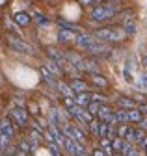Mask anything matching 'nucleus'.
<instances>
[{
	"label": "nucleus",
	"instance_id": "c756f323",
	"mask_svg": "<svg viewBox=\"0 0 147 156\" xmlns=\"http://www.w3.org/2000/svg\"><path fill=\"white\" fill-rule=\"evenodd\" d=\"M60 26H62V28H67V30H73V32H78V28H77L75 24H71V23H67V21H62V19H60Z\"/></svg>",
	"mask_w": 147,
	"mask_h": 156
},
{
	"label": "nucleus",
	"instance_id": "5701e85b",
	"mask_svg": "<svg viewBox=\"0 0 147 156\" xmlns=\"http://www.w3.org/2000/svg\"><path fill=\"white\" fill-rule=\"evenodd\" d=\"M99 119H91L89 123H88V128H89V132H91V136H97L99 138Z\"/></svg>",
	"mask_w": 147,
	"mask_h": 156
},
{
	"label": "nucleus",
	"instance_id": "c85d7f7f",
	"mask_svg": "<svg viewBox=\"0 0 147 156\" xmlns=\"http://www.w3.org/2000/svg\"><path fill=\"white\" fill-rule=\"evenodd\" d=\"M89 95H91V101H95V102H101V104L106 102V97H102L101 93H89Z\"/></svg>",
	"mask_w": 147,
	"mask_h": 156
},
{
	"label": "nucleus",
	"instance_id": "aec40b11",
	"mask_svg": "<svg viewBox=\"0 0 147 156\" xmlns=\"http://www.w3.org/2000/svg\"><path fill=\"white\" fill-rule=\"evenodd\" d=\"M127 113H128V123H140V121H142V117H143V113H142L138 108L127 110Z\"/></svg>",
	"mask_w": 147,
	"mask_h": 156
},
{
	"label": "nucleus",
	"instance_id": "4468645a",
	"mask_svg": "<svg viewBox=\"0 0 147 156\" xmlns=\"http://www.w3.org/2000/svg\"><path fill=\"white\" fill-rule=\"evenodd\" d=\"M117 104H119V108H123V110H132V108L138 106V102L132 99V97H119V99H117Z\"/></svg>",
	"mask_w": 147,
	"mask_h": 156
},
{
	"label": "nucleus",
	"instance_id": "a878e982",
	"mask_svg": "<svg viewBox=\"0 0 147 156\" xmlns=\"http://www.w3.org/2000/svg\"><path fill=\"white\" fill-rule=\"evenodd\" d=\"M110 141H112L110 145H112V149H114L116 152H119V151H121V147H123V138H119V136H116V138H112Z\"/></svg>",
	"mask_w": 147,
	"mask_h": 156
},
{
	"label": "nucleus",
	"instance_id": "f257e3e1",
	"mask_svg": "<svg viewBox=\"0 0 147 156\" xmlns=\"http://www.w3.org/2000/svg\"><path fill=\"white\" fill-rule=\"evenodd\" d=\"M75 43L84 48L86 52H89L91 56H112V47H110V43H104L101 41V39L93 37V35H86V34H80L75 37Z\"/></svg>",
	"mask_w": 147,
	"mask_h": 156
},
{
	"label": "nucleus",
	"instance_id": "0eeeda50",
	"mask_svg": "<svg viewBox=\"0 0 147 156\" xmlns=\"http://www.w3.org/2000/svg\"><path fill=\"white\" fill-rule=\"evenodd\" d=\"M47 56L50 58V62H54L58 67H62V71H63V73H65V67H71V65L67 63V60H65L63 52H60V50H56V48L48 47V48H47Z\"/></svg>",
	"mask_w": 147,
	"mask_h": 156
},
{
	"label": "nucleus",
	"instance_id": "393cba45",
	"mask_svg": "<svg viewBox=\"0 0 147 156\" xmlns=\"http://www.w3.org/2000/svg\"><path fill=\"white\" fill-rule=\"evenodd\" d=\"M99 106H101V102H95V101H91V102L86 106V110H88V113H89L91 117H95V115H97V112H99Z\"/></svg>",
	"mask_w": 147,
	"mask_h": 156
},
{
	"label": "nucleus",
	"instance_id": "7ed1b4c3",
	"mask_svg": "<svg viewBox=\"0 0 147 156\" xmlns=\"http://www.w3.org/2000/svg\"><path fill=\"white\" fill-rule=\"evenodd\" d=\"M93 37L101 39V41H104V43H121L128 35L123 30V26H104V28L95 30Z\"/></svg>",
	"mask_w": 147,
	"mask_h": 156
},
{
	"label": "nucleus",
	"instance_id": "c9c22d12",
	"mask_svg": "<svg viewBox=\"0 0 147 156\" xmlns=\"http://www.w3.org/2000/svg\"><path fill=\"white\" fill-rule=\"evenodd\" d=\"M80 156H91V154H88V152H86V151H84V152H82V154H80Z\"/></svg>",
	"mask_w": 147,
	"mask_h": 156
},
{
	"label": "nucleus",
	"instance_id": "6e6552de",
	"mask_svg": "<svg viewBox=\"0 0 147 156\" xmlns=\"http://www.w3.org/2000/svg\"><path fill=\"white\" fill-rule=\"evenodd\" d=\"M11 119L19 125V126H28V115H26V112L23 110V108H15L13 112H11Z\"/></svg>",
	"mask_w": 147,
	"mask_h": 156
},
{
	"label": "nucleus",
	"instance_id": "f03ea898",
	"mask_svg": "<svg viewBox=\"0 0 147 156\" xmlns=\"http://www.w3.org/2000/svg\"><path fill=\"white\" fill-rule=\"evenodd\" d=\"M121 11V6L116 2H110V4H95V8L91 9V19L95 23H106L110 19H116Z\"/></svg>",
	"mask_w": 147,
	"mask_h": 156
},
{
	"label": "nucleus",
	"instance_id": "72a5a7b5",
	"mask_svg": "<svg viewBox=\"0 0 147 156\" xmlns=\"http://www.w3.org/2000/svg\"><path fill=\"white\" fill-rule=\"evenodd\" d=\"M136 108H138V110H140L142 113H147V104H145V102H142V104H138Z\"/></svg>",
	"mask_w": 147,
	"mask_h": 156
},
{
	"label": "nucleus",
	"instance_id": "a211bd4d",
	"mask_svg": "<svg viewBox=\"0 0 147 156\" xmlns=\"http://www.w3.org/2000/svg\"><path fill=\"white\" fill-rule=\"evenodd\" d=\"M56 89H58L63 97H71V99H75V91L71 89L69 84H65V82H56Z\"/></svg>",
	"mask_w": 147,
	"mask_h": 156
},
{
	"label": "nucleus",
	"instance_id": "6ab92c4d",
	"mask_svg": "<svg viewBox=\"0 0 147 156\" xmlns=\"http://www.w3.org/2000/svg\"><path fill=\"white\" fill-rule=\"evenodd\" d=\"M15 23L19 24V26H28L32 23V17L24 11H19V13H15Z\"/></svg>",
	"mask_w": 147,
	"mask_h": 156
},
{
	"label": "nucleus",
	"instance_id": "9d476101",
	"mask_svg": "<svg viewBox=\"0 0 147 156\" xmlns=\"http://www.w3.org/2000/svg\"><path fill=\"white\" fill-rule=\"evenodd\" d=\"M48 121L52 125H56V126H62L65 121H63V117H62V112L56 108V106H52L50 108V113H48Z\"/></svg>",
	"mask_w": 147,
	"mask_h": 156
},
{
	"label": "nucleus",
	"instance_id": "39448f33",
	"mask_svg": "<svg viewBox=\"0 0 147 156\" xmlns=\"http://www.w3.org/2000/svg\"><path fill=\"white\" fill-rule=\"evenodd\" d=\"M63 56H65L67 63L75 69V71H80V73L84 71V60H86V58H82L80 52H77V50H65Z\"/></svg>",
	"mask_w": 147,
	"mask_h": 156
},
{
	"label": "nucleus",
	"instance_id": "bb28decb",
	"mask_svg": "<svg viewBox=\"0 0 147 156\" xmlns=\"http://www.w3.org/2000/svg\"><path fill=\"white\" fill-rule=\"evenodd\" d=\"M35 21H38V24H39V26H43V28L50 24V21H48L45 15H41V13H35Z\"/></svg>",
	"mask_w": 147,
	"mask_h": 156
},
{
	"label": "nucleus",
	"instance_id": "423d86ee",
	"mask_svg": "<svg viewBox=\"0 0 147 156\" xmlns=\"http://www.w3.org/2000/svg\"><path fill=\"white\" fill-rule=\"evenodd\" d=\"M95 117H97L99 121L108 123V125H117V123H116V117H114V110L110 108L106 102L99 106V112H97V115H95Z\"/></svg>",
	"mask_w": 147,
	"mask_h": 156
},
{
	"label": "nucleus",
	"instance_id": "e433bc0d",
	"mask_svg": "<svg viewBox=\"0 0 147 156\" xmlns=\"http://www.w3.org/2000/svg\"><path fill=\"white\" fill-rule=\"evenodd\" d=\"M145 151H147V145H145Z\"/></svg>",
	"mask_w": 147,
	"mask_h": 156
},
{
	"label": "nucleus",
	"instance_id": "dca6fc26",
	"mask_svg": "<svg viewBox=\"0 0 147 156\" xmlns=\"http://www.w3.org/2000/svg\"><path fill=\"white\" fill-rule=\"evenodd\" d=\"M91 80H93V86H95V87H101V89H106V87L110 86V84H108V78L102 76V74H99V73L91 74Z\"/></svg>",
	"mask_w": 147,
	"mask_h": 156
},
{
	"label": "nucleus",
	"instance_id": "2f4dec72",
	"mask_svg": "<svg viewBox=\"0 0 147 156\" xmlns=\"http://www.w3.org/2000/svg\"><path fill=\"white\" fill-rule=\"evenodd\" d=\"M91 156H106V152H104L101 147H95V149H93V152H91Z\"/></svg>",
	"mask_w": 147,
	"mask_h": 156
},
{
	"label": "nucleus",
	"instance_id": "20e7f679",
	"mask_svg": "<svg viewBox=\"0 0 147 156\" xmlns=\"http://www.w3.org/2000/svg\"><path fill=\"white\" fill-rule=\"evenodd\" d=\"M6 41H8V45H9L15 52H19V54H26V56L34 54V47H32V45H28L26 41H23L21 37L13 35V34H9V35L6 37Z\"/></svg>",
	"mask_w": 147,
	"mask_h": 156
},
{
	"label": "nucleus",
	"instance_id": "f704fd0d",
	"mask_svg": "<svg viewBox=\"0 0 147 156\" xmlns=\"http://www.w3.org/2000/svg\"><path fill=\"white\" fill-rule=\"evenodd\" d=\"M108 2H116V4H119V2H121V0H108Z\"/></svg>",
	"mask_w": 147,
	"mask_h": 156
},
{
	"label": "nucleus",
	"instance_id": "7c9ffc66",
	"mask_svg": "<svg viewBox=\"0 0 147 156\" xmlns=\"http://www.w3.org/2000/svg\"><path fill=\"white\" fill-rule=\"evenodd\" d=\"M136 84H138V87H142V89H147V73L140 76V80H138Z\"/></svg>",
	"mask_w": 147,
	"mask_h": 156
},
{
	"label": "nucleus",
	"instance_id": "1a4fd4ad",
	"mask_svg": "<svg viewBox=\"0 0 147 156\" xmlns=\"http://www.w3.org/2000/svg\"><path fill=\"white\" fill-rule=\"evenodd\" d=\"M75 37H77V32H73V30H67V28H62L58 32V41L67 45V43H73L75 41Z\"/></svg>",
	"mask_w": 147,
	"mask_h": 156
},
{
	"label": "nucleus",
	"instance_id": "cd10ccee",
	"mask_svg": "<svg viewBox=\"0 0 147 156\" xmlns=\"http://www.w3.org/2000/svg\"><path fill=\"white\" fill-rule=\"evenodd\" d=\"M108 128H110V125H108V123H104V121H101V123H99V138H106Z\"/></svg>",
	"mask_w": 147,
	"mask_h": 156
},
{
	"label": "nucleus",
	"instance_id": "473e14b6",
	"mask_svg": "<svg viewBox=\"0 0 147 156\" xmlns=\"http://www.w3.org/2000/svg\"><path fill=\"white\" fill-rule=\"evenodd\" d=\"M125 156H142V154H140V151H138V149H136V147H132V149H131V151H128V152H127V154H125Z\"/></svg>",
	"mask_w": 147,
	"mask_h": 156
},
{
	"label": "nucleus",
	"instance_id": "b1692460",
	"mask_svg": "<svg viewBox=\"0 0 147 156\" xmlns=\"http://www.w3.org/2000/svg\"><path fill=\"white\" fill-rule=\"evenodd\" d=\"M125 141H131V143H136V128H128L127 126V132L123 136Z\"/></svg>",
	"mask_w": 147,
	"mask_h": 156
},
{
	"label": "nucleus",
	"instance_id": "4be33fe9",
	"mask_svg": "<svg viewBox=\"0 0 147 156\" xmlns=\"http://www.w3.org/2000/svg\"><path fill=\"white\" fill-rule=\"evenodd\" d=\"M101 149L106 152V156H114L116 151L112 149V145H110V140L108 138H101Z\"/></svg>",
	"mask_w": 147,
	"mask_h": 156
},
{
	"label": "nucleus",
	"instance_id": "412c9836",
	"mask_svg": "<svg viewBox=\"0 0 147 156\" xmlns=\"http://www.w3.org/2000/svg\"><path fill=\"white\" fill-rule=\"evenodd\" d=\"M114 117H116V123H117V125L128 123V113H127V110H123V108L116 110V112H114Z\"/></svg>",
	"mask_w": 147,
	"mask_h": 156
},
{
	"label": "nucleus",
	"instance_id": "ddd939ff",
	"mask_svg": "<svg viewBox=\"0 0 147 156\" xmlns=\"http://www.w3.org/2000/svg\"><path fill=\"white\" fill-rule=\"evenodd\" d=\"M39 73H41V76H43V80H45L50 87L56 89V82H58V80H56V74H52L47 67H41V69H39Z\"/></svg>",
	"mask_w": 147,
	"mask_h": 156
},
{
	"label": "nucleus",
	"instance_id": "2eb2a0df",
	"mask_svg": "<svg viewBox=\"0 0 147 156\" xmlns=\"http://www.w3.org/2000/svg\"><path fill=\"white\" fill-rule=\"evenodd\" d=\"M84 73H89V74L99 73V63L93 60V58H86L84 60Z\"/></svg>",
	"mask_w": 147,
	"mask_h": 156
},
{
	"label": "nucleus",
	"instance_id": "f3484780",
	"mask_svg": "<svg viewBox=\"0 0 147 156\" xmlns=\"http://www.w3.org/2000/svg\"><path fill=\"white\" fill-rule=\"evenodd\" d=\"M75 102L78 104V106H88L89 102H91V95H89V91H84V93H77L75 95Z\"/></svg>",
	"mask_w": 147,
	"mask_h": 156
},
{
	"label": "nucleus",
	"instance_id": "f8f14e48",
	"mask_svg": "<svg viewBox=\"0 0 147 156\" xmlns=\"http://www.w3.org/2000/svg\"><path fill=\"white\" fill-rule=\"evenodd\" d=\"M0 132H4L9 140L15 138V128H13V125H11L9 119H0Z\"/></svg>",
	"mask_w": 147,
	"mask_h": 156
},
{
	"label": "nucleus",
	"instance_id": "9b49d317",
	"mask_svg": "<svg viewBox=\"0 0 147 156\" xmlns=\"http://www.w3.org/2000/svg\"><path fill=\"white\" fill-rule=\"evenodd\" d=\"M69 86H71V89H73V91H75V95H77V93H84V91H89L88 84L82 80V78H73V80L69 82Z\"/></svg>",
	"mask_w": 147,
	"mask_h": 156
}]
</instances>
